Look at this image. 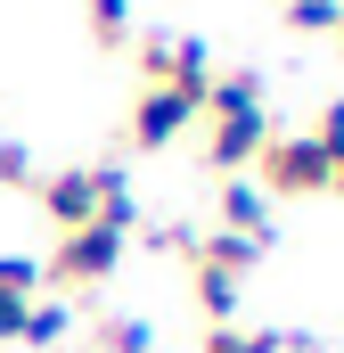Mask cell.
I'll return each instance as SVG.
<instances>
[{
	"mask_svg": "<svg viewBox=\"0 0 344 353\" xmlns=\"http://www.w3.org/2000/svg\"><path fill=\"white\" fill-rule=\"evenodd\" d=\"M90 33H98L107 50H123V41H131V0H90Z\"/></svg>",
	"mask_w": 344,
	"mask_h": 353,
	"instance_id": "cell-14",
	"label": "cell"
},
{
	"mask_svg": "<svg viewBox=\"0 0 344 353\" xmlns=\"http://www.w3.org/2000/svg\"><path fill=\"white\" fill-rule=\"evenodd\" d=\"M98 353H156V321H140V312H107V321H98Z\"/></svg>",
	"mask_w": 344,
	"mask_h": 353,
	"instance_id": "cell-10",
	"label": "cell"
},
{
	"mask_svg": "<svg viewBox=\"0 0 344 353\" xmlns=\"http://www.w3.org/2000/svg\"><path fill=\"white\" fill-rule=\"evenodd\" d=\"M255 255L262 239H238V230H205L180 263L197 271V312L213 321V329H230L238 321V296H246V279H255Z\"/></svg>",
	"mask_w": 344,
	"mask_h": 353,
	"instance_id": "cell-2",
	"label": "cell"
},
{
	"mask_svg": "<svg viewBox=\"0 0 344 353\" xmlns=\"http://www.w3.org/2000/svg\"><path fill=\"white\" fill-rule=\"evenodd\" d=\"M123 263V230H107V222H83V230H58V247H50V279L58 288H107Z\"/></svg>",
	"mask_w": 344,
	"mask_h": 353,
	"instance_id": "cell-4",
	"label": "cell"
},
{
	"mask_svg": "<svg viewBox=\"0 0 344 353\" xmlns=\"http://www.w3.org/2000/svg\"><path fill=\"white\" fill-rule=\"evenodd\" d=\"M262 197H320V189H336V165H328V157H320V140H312V132H270V140H262Z\"/></svg>",
	"mask_w": 344,
	"mask_h": 353,
	"instance_id": "cell-3",
	"label": "cell"
},
{
	"mask_svg": "<svg viewBox=\"0 0 344 353\" xmlns=\"http://www.w3.org/2000/svg\"><path fill=\"white\" fill-rule=\"evenodd\" d=\"M164 66H172V33H148V41H140V90L164 83Z\"/></svg>",
	"mask_w": 344,
	"mask_h": 353,
	"instance_id": "cell-16",
	"label": "cell"
},
{
	"mask_svg": "<svg viewBox=\"0 0 344 353\" xmlns=\"http://www.w3.org/2000/svg\"><path fill=\"white\" fill-rule=\"evenodd\" d=\"M189 123H197V99H180V90H164V83H148L131 99V148H172Z\"/></svg>",
	"mask_w": 344,
	"mask_h": 353,
	"instance_id": "cell-5",
	"label": "cell"
},
{
	"mask_svg": "<svg viewBox=\"0 0 344 353\" xmlns=\"http://www.w3.org/2000/svg\"><path fill=\"white\" fill-rule=\"evenodd\" d=\"M213 214H222V230H238V239H262V247H270V197H262L246 173H230V181H222Z\"/></svg>",
	"mask_w": 344,
	"mask_h": 353,
	"instance_id": "cell-7",
	"label": "cell"
},
{
	"mask_svg": "<svg viewBox=\"0 0 344 353\" xmlns=\"http://www.w3.org/2000/svg\"><path fill=\"white\" fill-rule=\"evenodd\" d=\"M25 337V296H0V345Z\"/></svg>",
	"mask_w": 344,
	"mask_h": 353,
	"instance_id": "cell-18",
	"label": "cell"
},
{
	"mask_svg": "<svg viewBox=\"0 0 344 353\" xmlns=\"http://www.w3.org/2000/svg\"><path fill=\"white\" fill-rule=\"evenodd\" d=\"M336 197H344V173H336Z\"/></svg>",
	"mask_w": 344,
	"mask_h": 353,
	"instance_id": "cell-20",
	"label": "cell"
},
{
	"mask_svg": "<svg viewBox=\"0 0 344 353\" xmlns=\"http://www.w3.org/2000/svg\"><path fill=\"white\" fill-rule=\"evenodd\" d=\"M33 189H41V214H50L58 230H83V222L131 230V222H140V197H131L123 165H66V173L33 181Z\"/></svg>",
	"mask_w": 344,
	"mask_h": 353,
	"instance_id": "cell-1",
	"label": "cell"
},
{
	"mask_svg": "<svg viewBox=\"0 0 344 353\" xmlns=\"http://www.w3.org/2000/svg\"><path fill=\"white\" fill-rule=\"evenodd\" d=\"M262 140H270V115H262V107H246V115H222V123L205 132V165L230 181V173H246V165L262 157Z\"/></svg>",
	"mask_w": 344,
	"mask_h": 353,
	"instance_id": "cell-6",
	"label": "cell"
},
{
	"mask_svg": "<svg viewBox=\"0 0 344 353\" xmlns=\"http://www.w3.org/2000/svg\"><path fill=\"white\" fill-rule=\"evenodd\" d=\"M66 337H74V304H66V296H33L17 345H66Z\"/></svg>",
	"mask_w": 344,
	"mask_h": 353,
	"instance_id": "cell-9",
	"label": "cell"
},
{
	"mask_svg": "<svg viewBox=\"0 0 344 353\" xmlns=\"http://www.w3.org/2000/svg\"><path fill=\"white\" fill-rule=\"evenodd\" d=\"M344 0H279V25L287 33H336Z\"/></svg>",
	"mask_w": 344,
	"mask_h": 353,
	"instance_id": "cell-11",
	"label": "cell"
},
{
	"mask_svg": "<svg viewBox=\"0 0 344 353\" xmlns=\"http://www.w3.org/2000/svg\"><path fill=\"white\" fill-rule=\"evenodd\" d=\"M336 41H344V17H336Z\"/></svg>",
	"mask_w": 344,
	"mask_h": 353,
	"instance_id": "cell-19",
	"label": "cell"
},
{
	"mask_svg": "<svg viewBox=\"0 0 344 353\" xmlns=\"http://www.w3.org/2000/svg\"><path fill=\"white\" fill-rule=\"evenodd\" d=\"M312 140H320V157H328V165L344 173V99L328 107V115H320V132H312Z\"/></svg>",
	"mask_w": 344,
	"mask_h": 353,
	"instance_id": "cell-17",
	"label": "cell"
},
{
	"mask_svg": "<svg viewBox=\"0 0 344 353\" xmlns=\"http://www.w3.org/2000/svg\"><path fill=\"white\" fill-rule=\"evenodd\" d=\"M246 107H262V74H255V66L205 83V115H213V123H222V115H246Z\"/></svg>",
	"mask_w": 344,
	"mask_h": 353,
	"instance_id": "cell-8",
	"label": "cell"
},
{
	"mask_svg": "<svg viewBox=\"0 0 344 353\" xmlns=\"http://www.w3.org/2000/svg\"><path fill=\"white\" fill-rule=\"evenodd\" d=\"M33 148H25V140H17V132H0V189H33Z\"/></svg>",
	"mask_w": 344,
	"mask_h": 353,
	"instance_id": "cell-15",
	"label": "cell"
},
{
	"mask_svg": "<svg viewBox=\"0 0 344 353\" xmlns=\"http://www.w3.org/2000/svg\"><path fill=\"white\" fill-rule=\"evenodd\" d=\"M41 279H50L41 255H0V296H25V304H33V296H41Z\"/></svg>",
	"mask_w": 344,
	"mask_h": 353,
	"instance_id": "cell-12",
	"label": "cell"
},
{
	"mask_svg": "<svg viewBox=\"0 0 344 353\" xmlns=\"http://www.w3.org/2000/svg\"><path fill=\"white\" fill-rule=\"evenodd\" d=\"M205 353H279V329H205Z\"/></svg>",
	"mask_w": 344,
	"mask_h": 353,
	"instance_id": "cell-13",
	"label": "cell"
}]
</instances>
